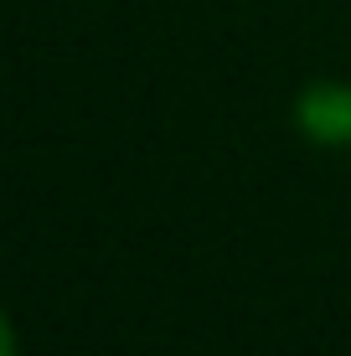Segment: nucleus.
I'll list each match as a JSON object with an SVG mask.
<instances>
[{
    "instance_id": "obj_1",
    "label": "nucleus",
    "mask_w": 351,
    "mask_h": 356,
    "mask_svg": "<svg viewBox=\"0 0 351 356\" xmlns=\"http://www.w3.org/2000/svg\"><path fill=\"white\" fill-rule=\"evenodd\" d=\"M295 119L320 145H351V83H310L295 104Z\"/></svg>"
},
{
    "instance_id": "obj_2",
    "label": "nucleus",
    "mask_w": 351,
    "mask_h": 356,
    "mask_svg": "<svg viewBox=\"0 0 351 356\" xmlns=\"http://www.w3.org/2000/svg\"><path fill=\"white\" fill-rule=\"evenodd\" d=\"M0 356H16V336H10V321L0 315Z\"/></svg>"
}]
</instances>
